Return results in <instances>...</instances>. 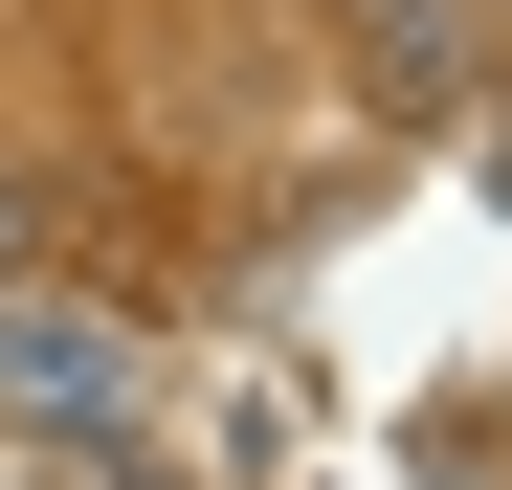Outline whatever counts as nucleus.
Here are the masks:
<instances>
[{"label":"nucleus","mask_w":512,"mask_h":490,"mask_svg":"<svg viewBox=\"0 0 512 490\" xmlns=\"http://www.w3.org/2000/svg\"><path fill=\"white\" fill-rule=\"evenodd\" d=\"M134 312H45V290H0V424H23V446H112L134 424Z\"/></svg>","instance_id":"1"},{"label":"nucleus","mask_w":512,"mask_h":490,"mask_svg":"<svg viewBox=\"0 0 512 490\" xmlns=\"http://www.w3.org/2000/svg\"><path fill=\"white\" fill-rule=\"evenodd\" d=\"M357 23H379V90H423V112L468 90V0H357Z\"/></svg>","instance_id":"2"},{"label":"nucleus","mask_w":512,"mask_h":490,"mask_svg":"<svg viewBox=\"0 0 512 490\" xmlns=\"http://www.w3.org/2000/svg\"><path fill=\"white\" fill-rule=\"evenodd\" d=\"M0 290H23V201H0Z\"/></svg>","instance_id":"3"}]
</instances>
